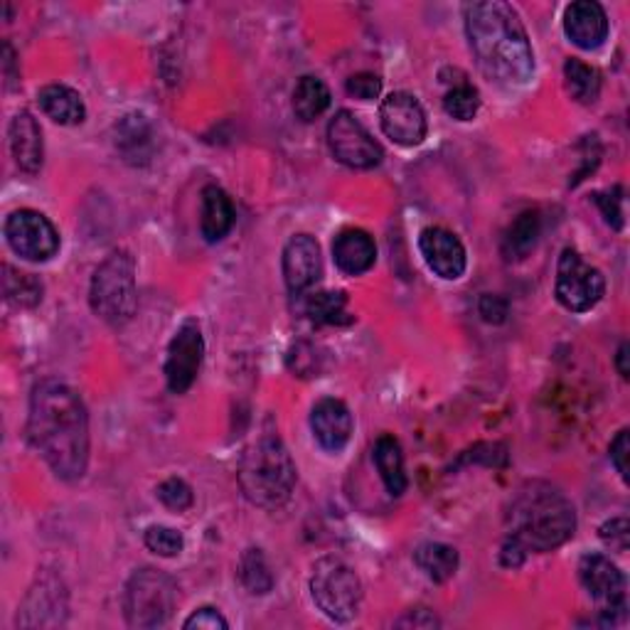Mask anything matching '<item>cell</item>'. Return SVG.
I'll return each mask as SVG.
<instances>
[{"label": "cell", "instance_id": "obj_1", "mask_svg": "<svg viewBox=\"0 0 630 630\" xmlns=\"http://www.w3.org/2000/svg\"><path fill=\"white\" fill-rule=\"evenodd\" d=\"M28 436L57 478L79 480L89 464V416L82 397L59 380H42L30 394Z\"/></svg>", "mask_w": 630, "mask_h": 630}, {"label": "cell", "instance_id": "obj_2", "mask_svg": "<svg viewBox=\"0 0 630 630\" xmlns=\"http://www.w3.org/2000/svg\"><path fill=\"white\" fill-rule=\"evenodd\" d=\"M466 33L478 67L502 87H522L534 75V52L514 8L500 0L466 6Z\"/></svg>", "mask_w": 630, "mask_h": 630}, {"label": "cell", "instance_id": "obj_3", "mask_svg": "<svg viewBox=\"0 0 630 630\" xmlns=\"http://www.w3.org/2000/svg\"><path fill=\"white\" fill-rule=\"evenodd\" d=\"M508 540L524 552H552L574 537L576 512L560 488L544 480H530L518 488L508 508Z\"/></svg>", "mask_w": 630, "mask_h": 630}, {"label": "cell", "instance_id": "obj_4", "mask_svg": "<svg viewBox=\"0 0 630 630\" xmlns=\"http://www.w3.org/2000/svg\"><path fill=\"white\" fill-rule=\"evenodd\" d=\"M237 478L251 506L279 510L296 488V464L279 436H261L241 456Z\"/></svg>", "mask_w": 630, "mask_h": 630}, {"label": "cell", "instance_id": "obj_5", "mask_svg": "<svg viewBox=\"0 0 630 630\" xmlns=\"http://www.w3.org/2000/svg\"><path fill=\"white\" fill-rule=\"evenodd\" d=\"M89 303L91 311L109 325H123L133 318L139 291H135V261L129 251H111L97 267L91 276Z\"/></svg>", "mask_w": 630, "mask_h": 630}, {"label": "cell", "instance_id": "obj_6", "mask_svg": "<svg viewBox=\"0 0 630 630\" xmlns=\"http://www.w3.org/2000/svg\"><path fill=\"white\" fill-rule=\"evenodd\" d=\"M177 606V584L161 569L145 566L135 572L123 594L126 623L131 628H161Z\"/></svg>", "mask_w": 630, "mask_h": 630}, {"label": "cell", "instance_id": "obj_7", "mask_svg": "<svg viewBox=\"0 0 630 630\" xmlns=\"http://www.w3.org/2000/svg\"><path fill=\"white\" fill-rule=\"evenodd\" d=\"M311 596L315 606L330 618V621L348 623L360 611L362 584L348 564L338 556H325L313 566Z\"/></svg>", "mask_w": 630, "mask_h": 630}, {"label": "cell", "instance_id": "obj_8", "mask_svg": "<svg viewBox=\"0 0 630 630\" xmlns=\"http://www.w3.org/2000/svg\"><path fill=\"white\" fill-rule=\"evenodd\" d=\"M606 293V279L596 267L586 264L576 249H564L556 264L554 296L566 311H591Z\"/></svg>", "mask_w": 630, "mask_h": 630}, {"label": "cell", "instance_id": "obj_9", "mask_svg": "<svg viewBox=\"0 0 630 630\" xmlns=\"http://www.w3.org/2000/svg\"><path fill=\"white\" fill-rule=\"evenodd\" d=\"M582 586L594 601L601 606V626L621 623L628 611L626 601V576L604 554H586L579 562Z\"/></svg>", "mask_w": 630, "mask_h": 630}, {"label": "cell", "instance_id": "obj_10", "mask_svg": "<svg viewBox=\"0 0 630 630\" xmlns=\"http://www.w3.org/2000/svg\"><path fill=\"white\" fill-rule=\"evenodd\" d=\"M328 145L335 161L352 171H370L382 163V145L377 143L365 126L350 111H338L328 126Z\"/></svg>", "mask_w": 630, "mask_h": 630}, {"label": "cell", "instance_id": "obj_11", "mask_svg": "<svg viewBox=\"0 0 630 630\" xmlns=\"http://www.w3.org/2000/svg\"><path fill=\"white\" fill-rule=\"evenodd\" d=\"M6 241L18 257L47 261L59 251V235L50 219L35 209H18L6 219Z\"/></svg>", "mask_w": 630, "mask_h": 630}, {"label": "cell", "instance_id": "obj_12", "mask_svg": "<svg viewBox=\"0 0 630 630\" xmlns=\"http://www.w3.org/2000/svg\"><path fill=\"white\" fill-rule=\"evenodd\" d=\"M205 357V340L197 321H185L167 345L165 382L173 394H185L195 384Z\"/></svg>", "mask_w": 630, "mask_h": 630}, {"label": "cell", "instance_id": "obj_13", "mask_svg": "<svg viewBox=\"0 0 630 630\" xmlns=\"http://www.w3.org/2000/svg\"><path fill=\"white\" fill-rule=\"evenodd\" d=\"M380 123L387 139L397 145H404V149H414V145L424 143L428 131L422 104L406 91H394L382 101Z\"/></svg>", "mask_w": 630, "mask_h": 630}, {"label": "cell", "instance_id": "obj_14", "mask_svg": "<svg viewBox=\"0 0 630 630\" xmlns=\"http://www.w3.org/2000/svg\"><path fill=\"white\" fill-rule=\"evenodd\" d=\"M67 618V594L57 576H42L25 596L18 611V626L23 628H55Z\"/></svg>", "mask_w": 630, "mask_h": 630}, {"label": "cell", "instance_id": "obj_15", "mask_svg": "<svg viewBox=\"0 0 630 630\" xmlns=\"http://www.w3.org/2000/svg\"><path fill=\"white\" fill-rule=\"evenodd\" d=\"M419 251L426 261V267L434 271L436 276L446 281H456L464 276L466 271V247L460 245V239L448 232L444 227H428L419 237Z\"/></svg>", "mask_w": 630, "mask_h": 630}, {"label": "cell", "instance_id": "obj_16", "mask_svg": "<svg viewBox=\"0 0 630 630\" xmlns=\"http://www.w3.org/2000/svg\"><path fill=\"white\" fill-rule=\"evenodd\" d=\"M323 274L321 247L311 235H296L289 239L283 249V281L291 293H303L313 289Z\"/></svg>", "mask_w": 630, "mask_h": 630}, {"label": "cell", "instance_id": "obj_17", "mask_svg": "<svg viewBox=\"0 0 630 630\" xmlns=\"http://www.w3.org/2000/svg\"><path fill=\"white\" fill-rule=\"evenodd\" d=\"M311 432L318 446L338 454L352 436V414L340 399H321L311 412Z\"/></svg>", "mask_w": 630, "mask_h": 630}, {"label": "cell", "instance_id": "obj_18", "mask_svg": "<svg viewBox=\"0 0 630 630\" xmlns=\"http://www.w3.org/2000/svg\"><path fill=\"white\" fill-rule=\"evenodd\" d=\"M564 33L579 50L601 47L608 37V15L594 0L572 3L564 13Z\"/></svg>", "mask_w": 630, "mask_h": 630}, {"label": "cell", "instance_id": "obj_19", "mask_svg": "<svg viewBox=\"0 0 630 630\" xmlns=\"http://www.w3.org/2000/svg\"><path fill=\"white\" fill-rule=\"evenodd\" d=\"M8 139H10V153L15 158V165L23 173L35 175L42 167L45 149H42V131L37 121L33 119V113L30 111L15 113L13 121H10Z\"/></svg>", "mask_w": 630, "mask_h": 630}, {"label": "cell", "instance_id": "obj_20", "mask_svg": "<svg viewBox=\"0 0 630 630\" xmlns=\"http://www.w3.org/2000/svg\"><path fill=\"white\" fill-rule=\"evenodd\" d=\"M333 259L343 274L360 276L374 267L377 245L362 229H345L333 241Z\"/></svg>", "mask_w": 630, "mask_h": 630}, {"label": "cell", "instance_id": "obj_21", "mask_svg": "<svg viewBox=\"0 0 630 630\" xmlns=\"http://www.w3.org/2000/svg\"><path fill=\"white\" fill-rule=\"evenodd\" d=\"M235 205L229 195L217 185H207L203 191V213H199V229L207 241L225 239L235 227Z\"/></svg>", "mask_w": 630, "mask_h": 630}, {"label": "cell", "instance_id": "obj_22", "mask_svg": "<svg viewBox=\"0 0 630 630\" xmlns=\"http://www.w3.org/2000/svg\"><path fill=\"white\" fill-rule=\"evenodd\" d=\"M37 104L42 113L59 126H79L87 117L79 91L65 87V84H50V87L40 89Z\"/></svg>", "mask_w": 630, "mask_h": 630}, {"label": "cell", "instance_id": "obj_23", "mask_svg": "<svg viewBox=\"0 0 630 630\" xmlns=\"http://www.w3.org/2000/svg\"><path fill=\"white\" fill-rule=\"evenodd\" d=\"M117 149L133 165L149 161L153 153V129L149 119L141 117V113L123 117V121L117 126Z\"/></svg>", "mask_w": 630, "mask_h": 630}, {"label": "cell", "instance_id": "obj_24", "mask_svg": "<svg viewBox=\"0 0 630 630\" xmlns=\"http://www.w3.org/2000/svg\"><path fill=\"white\" fill-rule=\"evenodd\" d=\"M372 460L377 466V472L384 482V488L390 496L399 498L406 490V472H404V456L402 446L394 436H380L372 448Z\"/></svg>", "mask_w": 630, "mask_h": 630}, {"label": "cell", "instance_id": "obj_25", "mask_svg": "<svg viewBox=\"0 0 630 630\" xmlns=\"http://www.w3.org/2000/svg\"><path fill=\"white\" fill-rule=\"evenodd\" d=\"M414 562L436 584L454 579V574L458 572V552L441 542H424L414 552Z\"/></svg>", "mask_w": 630, "mask_h": 630}, {"label": "cell", "instance_id": "obj_26", "mask_svg": "<svg viewBox=\"0 0 630 630\" xmlns=\"http://www.w3.org/2000/svg\"><path fill=\"white\" fill-rule=\"evenodd\" d=\"M330 107V89L328 84L318 77H301V82L293 89V111L301 121H315L323 117Z\"/></svg>", "mask_w": 630, "mask_h": 630}, {"label": "cell", "instance_id": "obj_27", "mask_svg": "<svg viewBox=\"0 0 630 630\" xmlns=\"http://www.w3.org/2000/svg\"><path fill=\"white\" fill-rule=\"evenodd\" d=\"M540 239V215L537 213H522L514 222L508 227L506 237H502V254L508 261H520L530 254Z\"/></svg>", "mask_w": 630, "mask_h": 630}, {"label": "cell", "instance_id": "obj_28", "mask_svg": "<svg viewBox=\"0 0 630 630\" xmlns=\"http://www.w3.org/2000/svg\"><path fill=\"white\" fill-rule=\"evenodd\" d=\"M564 79L566 89L579 104H594L601 94V75H598L596 67L586 65L582 59H566Z\"/></svg>", "mask_w": 630, "mask_h": 630}, {"label": "cell", "instance_id": "obj_29", "mask_svg": "<svg viewBox=\"0 0 630 630\" xmlns=\"http://www.w3.org/2000/svg\"><path fill=\"white\" fill-rule=\"evenodd\" d=\"M239 582L254 596H264L274 589V574H271L267 556L261 550H247L239 560Z\"/></svg>", "mask_w": 630, "mask_h": 630}, {"label": "cell", "instance_id": "obj_30", "mask_svg": "<svg viewBox=\"0 0 630 630\" xmlns=\"http://www.w3.org/2000/svg\"><path fill=\"white\" fill-rule=\"evenodd\" d=\"M306 315L318 325H343L352 321L348 315V298L343 291L315 293L306 303Z\"/></svg>", "mask_w": 630, "mask_h": 630}, {"label": "cell", "instance_id": "obj_31", "mask_svg": "<svg viewBox=\"0 0 630 630\" xmlns=\"http://www.w3.org/2000/svg\"><path fill=\"white\" fill-rule=\"evenodd\" d=\"M6 301L18 308H35L42 301V283L33 274H23L13 267H3Z\"/></svg>", "mask_w": 630, "mask_h": 630}, {"label": "cell", "instance_id": "obj_32", "mask_svg": "<svg viewBox=\"0 0 630 630\" xmlns=\"http://www.w3.org/2000/svg\"><path fill=\"white\" fill-rule=\"evenodd\" d=\"M478 109H480V94L468 82L456 84V87L450 89L446 94V99H444V111L448 113L450 119H456V121L476 119Z\"/></svg>", "mask_w": 630, "mask_h": 630}, {"label": "cell", "instance_id": "obj_33", "mask_svg": "<svg viewBox=\"0 0 630 630\" xmlns=\"http://www.w3.org/2000/svg\"><path fill=\"white\" fill-rule=\"evenodd\" d=\"M145 547L158 556H177L185 547L183 534L173 528H163V524H151L145 530Z\"/></svg>", "mask_w": 630, "mask_h": 630}, {"label": "cell", "instance_id": "obj_34", "mask_svg": "<svg viewBox=\"0 0 630 630\" xmlns=\"http://www.w3.org/2000/svg\"><path fill=\"white\" fill-rule=\"evenodd\" d=\"M158 500H161L165 508H171L175 512H185V510L193 508L195 496H193V488L187 486L185 480L167 478L165 482L158 486Z\"/></svg>", "mask_w": 630, "mask_h": 630}, {"label": "cell", "instance_id": "obj_35", "mask_svg": "<svg viewBox=\"0 0 630 630\" xmlns=\"http://www.w3.org/2000/svg\"><path fill=\"white\" fill-rule=\"evenodd\" d=\"M594 203L601 207V215L613 229L623 227V191L616 187L611 193H594Z\"/></svg>", "mask_w": 630, "mask_h": 630}, {"label": "cell", "instance_id": "obj_36", "mask_svg": "<svg viewBox=\"0 0 630 630\" xmlns=\"http://www.w3.org/2000/svg\"><path fill=\"white\" fill-rule=\"evenodd\" d=\"M350 97L362 99V101H372L382 94V79L372 75V72H360V75H352L345 84Z\"/></svg>", "mask_w": 630, "mask_h": 630}, {"label": "cell", "instance_id": "obj_37", "mask_svg": "<svg viewBox=\"0 0 630 630\" xmlns=\"http://www.w3.org/2000/svg\"><path fill=\"white\" fill-rule=\"evenodd\" d=\"M601 540L606 547H611L613 552H626L630 544V524L626 518H613L601 524Z\"/></svg>", "mask_w": 630, "mask_h": 630}, {"label": "cell", "instance_id": "obj_38", "mask_svg": "<svg viewBox=\"0 0 630 630\" xmlns=\"http://www.w3.org/2000/svg\"><path fill=\"white\" fill-rule=\"evenodd\" d=\"M185 630H227L229 623L222 618V613L217 611V608H199V611H195L187 621L183 623Z\"/></svg>", "mask_w": 630, "mask_h": 630}, {"label": "cell", "instance_id": "obj_39", "mask_svg": "<svg viewBox=\"0 0 630 630\" xmlns=\"http://www.w3.org/2000/svg\"><path fill=\"white\" fill-rule=\"evenodd\" d=\"M478 313L482 315V321L486 323L500 325V323L508 321L510 306L502 296H492V293H486V296H480V301H478Z\"/></svg>", "mask_w": 630, "mask_h": 630}, {"label": "cell", "instance_id": "obj_40", "mask_svg": "<svg viewBox=\"0 0 630 630\" xmlns=\"http://www.w3.org/2000/svg\"><path fill=\"white\" fill-rule=\"evenodd\" d=\"M628 450H630L628 428H623V432H618V436L611 441V464L623 480H628Z\"/></svg>", "mask_w": 630, "mask_h": 630}, {"label": "cell", "instance_id": "obj_41", "mask_svg": "<svg viewBox=\"0 0 630 630\" xmlns=\"http://www.w3.org/2000/svg\"><path fill=\"white\" fill-rule=\"evenodd\" d=\"M397 628H422V630H432V628H438L441 621L438 618L428 611V608H414V611H406V616L399 618V621L394 623Z\"/></svg>", "mask_w": 630, "mask_h": 630}, {"label": "cell", "instance_id": "obj_42", "mask_svg": "<svg viewBox=\"0 0 630 630\" xmlns=\"http://www.w3.org/2000/svg\"><path fill=\"white\" fill-rule=\"evenodd\" d=\"M500 560H502V564L510 566V569H518V566H522L524 560H528V552H524L518 542L508 540L506 544H502Z\"/></svg>", "mask_w": 630, "mask_h": 630}, {"label": "cell", "instance_id": "obj_43", "mask_svg": "<svg viewBox=\"0 0 630 630\" xmlns=\"http://www.w3.org/2000/svg\"><path fill=\"white\" fill-rule=\"evenodd\" d=\"M3 75H6V87L13 89L20 75L15 72V52L8 45V42L3 45Z\"/></svg>", "mask_w": 630, "mask_h": 630}, {"label": "cell", "instance_id": "obj_44", "mask_svg": "<svg viewBox=\"0 0 630 630\" xmlns=\"http://www.w3.org/2000/svg\"><path fill=\"white\" fill-rule=\"evenodd\" d=\"M630 348H628V343H623L621 348H618V357H616V365H618V372H621L623 380H628V374H630V367H628V355Z\"/></svg>", "mask_w": 630, "mask_h": 630}]
</instances>
